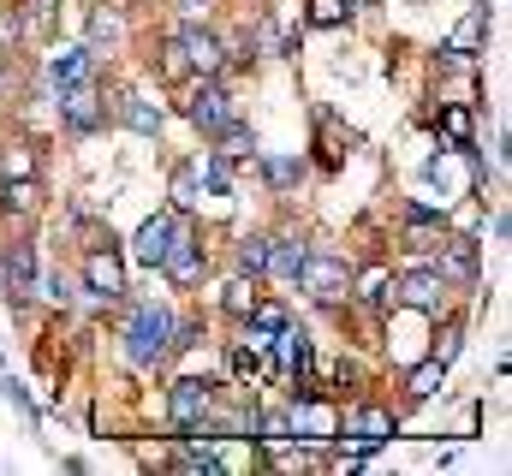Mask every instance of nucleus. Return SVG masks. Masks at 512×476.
Instances as JSON below:
<instances>
[{"label":"nucleus","instance_id":"nucleus-11","mask_svg":"<svg viewBox=\"0 0 512 476\" xmlns=\"http://www.w3.org/2000/svg\"><path fill=\"white\" fill-rule=\"evenodd\" d=\"M441 292H447V280L435 268H411L393 280V298H405L411 310H441Z\"/></svg>","mask_w":512,"mask_h":476},{"label":"nucleus","instance_id":"nucleus-12","mask_svg":"<svg viewBox=\"0 0 512 476\" xmlns=\"http://www.w3.org/2000/svg\"><path fill=\"white\" fill-rule=\"evenodd\" d=\"M173 221H179V209H155L137 238H131V250H137V262H149V268H161V250H167V238H173Z\"/></svg>","mask_w":512,"mask_h":476},{"label":"nucleus","instance_id":"nucleus-9","mask_svg":"<svg viewBox=\"0 0 512 476\" xmlns=\"http://www.w3.org/2000/svg\"><path fill=\"white\" fill-rule=\"evenodd\" d=\"M84 286H90V298H120L126 292V268H120V256L114 250H90L84 256Z\"/></svg>","mask_w":512,"mask_h":476},{"label":"nucleus","instance_id":"nucleus-14","mask_svg":"<svg viewBox=\"0 0 512 476\" xmlns=\"http://www.w3.org/2000/svg\"><path fill=\"white\" fill-rule=\"evenodd\" d=\"M173 465L179 471H191V476H221L227 465H221V453L209 447V441H185L179 435V447H173Z\"/></svg>","mask_w":512,"mask_h":476},{"label":"nucleus","instance_id":"nucleus-1","mask_svg":"<svg viewBox=\"0 0 512 476\" xmlns=\"http://www.w3.org/2000/svg\"><path fill=\"white\" fill-rule=\"evenodd\" d=\"M167 352H173V310H167V304H155V298L131 304L126 357H131V363H161Z\"/></svg>","mask_w":512,"mask_h":476},{"label":"nucleus","instance_id":"nucleus-31","mask_svg":"<svg viewBox=\"0 0 512 476\" xmlns=\"http://www.w3.org/2000/svg\"><path fill=\"white\" fill-rule=\"evenodd\" d=\"M453 357H459V328H447V334H441V352H435V363H453Z\"/></svg>","mask_w":512,"mask_h":476},{"label":"nucleus","instance_id":"nucleus-16","mask_svg":"<svg viewBox=\"0 0 512 476\" xmlns=\"http://www.w3.org/2000/svg\"><path fill=\"white\" fill-rule=\"evenodd\" d=\"M54 90H66V84H84V78H96V54L90 48H66V54H54Z\"/></svg>","mask_w":512,"mask_h":476},{"label":"nucleus","instance_id":"nucleus-15","mask_svg":"<svg viewBox=\"0 0 512 476\" xmlns=\"http://www.w3.org/2000/svg\"><path fill=\"white\" fill-rule=\"evenodd\" d=\"M483 24H489V6H477L471 18H459V30L447 36V48H441V54H447V60H471V54L483 48Z\"/></svg>","mask_w":512,"mask_h":476},{"label":"nucleus","instance_id":"nucleus-2","mask_svg":"<svg viewBox=\"0 0 512 476\" xmlns=\"http://www.w3.org/2000/svg\"><path fill=\"white\" fill-rule=\"evenodd\" d=\"M310 298H322V304H334V298H346L352 292V262L346 256H328V250H304V262H298V274H292Z\"/></svg>","mask_w":512,"mask_h":476},{"label":"nucleus","instance_id":"nucleus-3","mask_svg":"<svg viewBox=\"0 0 512 476\" xmlns=\"http://www.w3.org/2000/svg\"><path fill=\"white\" fill-rule=\"evenodd\" d=\"M209 405H215V387H209V381H197V375H179V381H173V393H167V417H173V429H179V435H191V429L209 417Z\"/></svg>","mask_w":512,"mask_h":476},{"label":"nucleus","instance_id":"nucleus-29","mask_svg":"<svg viewBox=\"0 0 512 476\" xmlns=\"http://www.w3.org/2000/svg\"><path fill=\"white\" fill-rule=\"evenodd\" d=\"M191 66H185V54H179V42H167L161 48V78H185Z\"/></svg>","mask_w":512,"mask_h":476},{"label":"nucleus","instance_id":"nucleus-18","mask_svg":"<svg viewBox=\"0 0 512 476\" xmlns=\"http://www.w3.org/2000/svg\"><path fill=\"white\" fill-rule=\"evenodd\" d=\"M471 131H477V119L465 102H453V108H441V137L453 143V149H471Z\"/></svg>","mask_w":512,"mask_h":476},{"label":"nucleus","instance_id":"nucleus-25","mask_svg":"<svg viewBox=\"0 0 512 476\" xmlns=\"http://www.w3.org/2000/svg\"><path fill=\"white\" fill-rule=\"evenodd\" d=\"M239 268H245V274H268V238H245V244H239Z\"/></svg>","mask_w":512,"mask_h":476},{"label":"nucleus","instance_id":"nucleus-28","mask_svg":"<svg viewBox=\"0 0 512 476\" xmlns=\"http://www.w3.org/2000/svg\"><path fill=\"white\" fill-rule=\"evenodd\" d=\"M251 304H256L251 280H233V286H227V310H233V316H251Z\"/></svg>","mask_w":512,"mask_h":476},{"label":"nucleus","instance_id":"nucleus-22","mask_svg":"<svg viewBox=\"0 0 512 476\" xmlns=\"http://www.w3.org/2000/svg\"><path fill=\"white\" fill-rule=\"evenodd\" d=\"M298 262H304V250L292 244V238H268V274H298Z\"/></svg>","mask_w":512,"mask_h":476},{"label":"nucleus","instance_id":"nucleus-10","mask_svg":"<svg viewBox=\"0 0 512 476\" xmlns=\"http://www.w3.org/2000/svg\"><path fill=\"white\" fill-rule=\"evenodd\" d=\"M173 42H179V54H185V66H191V72H203V78H215V72H221V42H215L203 24H185Z\"/></svg>","mask_w":512,"mask_h":476},{"label":"nucleus","instance_id":"nucleus-13","mask_svg":"<svg viewBox=\"0 0 512 476\" xmlns=\"http://www.w3.org/2000/svg\"><path fill=\"white\" fill-rule=\"evenodd\" d=\"M435 274L441 280H477V238H447L435 256Z\"/></svg>","mask_w":512,"mask_h":476},{"label":"nucleus","instance_id":"nucleus-27","mask_svg":"<svg viewBox=\"0 0 512 476\" xmlns=\"http://www.w3.org/2000/svg\"><path fill=\"white\" fill-rule=\"evenodd\" d=\"M298 173H304V161H292V155H280V161H268V185H298Z\"/></svg>","mask_w":512,"mask_h":476},{"label":"nucleus","instance_id":"nucleus-20","mask_svg":"<svg viewBox=\"0 0 512 476\" xmlns=\"http://www.w3.org/2000/svg\"><path fill=\"white\" fill-rule=\"evenodd\" d=\"M197 173H203V185H209L215 197H227V191H233V167H227V155H221V149H215V155H203V161H197Z\"/></svg>","mask_w":512,"mask_h":476},{"label":"nucleus","instance_id":"nucleus-23","mask_svg":"<svg viewBox=\"0 0 512 476\" xmlns=\"http://www.w3.org/2000/svg\"><path fill=\"white\" fill-rule=\"evenodd\" d=\"M346 12H352L346 0H310V24H316V30H340Z\"/></svg>","mask_w":512,"mask_h":476},{"label":"nucleus","instance_id":"nucleus-30","mask_svg":"<svg viewBox=\"0 0 512 476\" xmlns=\"http://www.w3.org/2000/svg\"><path fill=\"white\" fill-rule=\"evenodd\" d=\"M256 369H262V357H256L251 346H239V352H233V375H239V381H251Z\"/></svg>","mask_w":512,"mask_h":476},{"label":"nucleus","instance_id":"nucleus-21","mask_svg":"<svg viewBox=\"0 0 512 476\" xmlns=\"http://www.w3.org/2000/svg\"><path fill=\"white\" fill-rule=\"evenodd\" d=\"M0 203H6V209H18V215H24V209H36V179H30V173H18V179L6 173V185H0Z\"/></svg>","mask_w":512,"mask_h":476},{"label":"nucleus","instance_id":"nucleus-26","mask_svg":"<svg viewBox=\"0 0 512 476\" xmlns=\"http://www.w3.org/2000/svg\"><path fill=\"white\" fill-rule=\"evenodd\" d=\"M441 375H447V363H435V357H429V363L411 375V393H417V399H429V393L441 387Z\"/></svg>","mask_w":512,"mask_h":476},{"label":"nucleus","instance_id":"nucleus-4","mask_svg":"<svg viewBox=\"0 0 512 476\" xmlns=\"http://www.w3.org/2000/svg\"><path fill=\"white\" fill-rule=\"evenodd\" d=\"M185 119H191L197 131H209V137H221V131L239 119V108H233V96H227L221 84H197L191 102H185Z\"/></svg>","mask_w":512,"mask_h":476},{"label":"nucleus","instance_id":"nucleus-5","mask_svg":"<svg viewBox=\"0 0 512 476\" xmlns=\"http://www.w3.org/2000/svg\"><path fill=\"white\" fill-rule=\"evenodd\" d=\"M60 119H66V131H78V137H90V131L102 125V90H96V78L60 90Z\"/></svg>","mask_w":512,"mask_h":476},{"label":"nucleus","instance_id":"nucleus-6","mask_svg":"<svg viewBox=\"0 0 512 476\" xmlns=\"http://www.w3.org/2000/svg\"><path fill=\"white\" fill-rule=\"evenodd\" d=\"M161 268H167V280H173V286H191V280L203 274V244H197L191 227H179V221H173V238H167V250H161Z\"/></svg>","mask_w":512,"mask_h":476},{"label":"nucleus","instance_id":"nucleus-7","mask_svg":"<svg viewBox=\"0 0 512 476\" xmlns=\"http://www.w3.org/2000/svg\"><path fill=\"white\" fill-rule=\"evenodd\" d=\"M30 280H36V244H12L0 256V298L6 304H24L30 298Z\"/></svg>","mask_w":512,"mask_h":476},{"label":"nucleus","instance_id":"nucleus-24","mask_svg":"<svg viewBox=\"0 0 512 476\" xmlns=\"http://www.w3.org/2000/svg\"><path fill=\"white\" fill-rule=\"evenodd\" d=\"M251 328L262 340H274V334L286 328V310H280V304H251Z\"/></svg>","mask_w":512,"mask_h":476},{"label":"nucleus","instance_id":"nucleus-32","mask_svg":"<svg viewBox=\"0 0 512 476\" xmlns=\"http://www.w3.org/2000/svg\"><path fill=\"white\" fill-rule=\"evenodd\" d=\"M346 6H364V0H346Z\"/></svg>","mask_w":512,"mask_h":476},{"label":"nucleus","instance_id":"nucleus-19","mask_svg":"<svg viewBox=\"0 0 512 476\" xmlns=\"http://www.w3.org/2000/svg\"><path fill=\"white\" fill-rule=\"evenodd\" d=\"M120 102H126V108H120V119H126L131 131H143V137H155V131H161V108H149L143 96H120Z\"/></svg>","mask_w":512,"mask_h":476},{"label":"nucleus","instance_id":"nucleus-17","mask_svg":"<svg viewBox=\"0 0 512 476\" xmlns=\"http://www.w3.org/2000/svg\"><path fill=\"white\" fill-rule=\"evenodd\" d=\"M203 203V173H197V161H179L173 167V209L185 215V209H197Z\"/></svg>","mask_w":512,"mask_h":476},{"label":"nucleus","instance_id":"nucleus-8","mask_svg":"<svg viewBox=\"0 0 512 476\" xmlns=\"http://www.w3.org/2000/svg\"><path fill=\"white\" fill-rule=\"evenodd\" d=\"M393 429H399V423H393V411H382V405H352V411H346V435H352L364 453H376L382 441H393Z\"/></svg>","mask_w":512,"mask_h":476}]
</instances>
